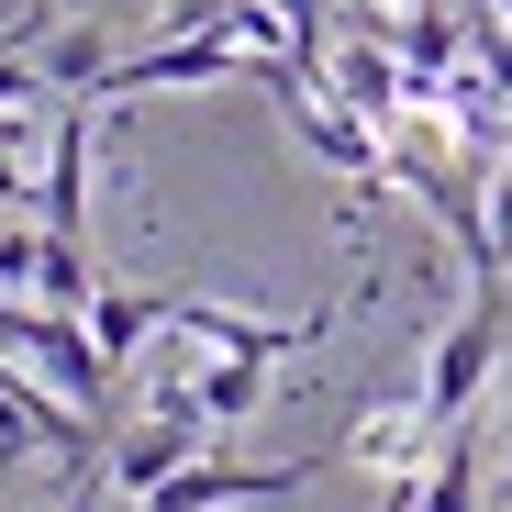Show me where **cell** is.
<instances>
[{"instance_id":"1","label":"cell","mask_w":512,"mask_h":512,"mask_svg":"<svg viewBox=\"0 0 512 512\" xmlns=\"http://www.w3.org/2000/svg\"><path fill=\"white\" fill-rule=\"evenodd\" d=\"M501 368H512V279H479V301L423 346V412H435V435L479 412V390Z\"/></svg>"},{"instance_id":"2","label":"cell","mask_w":512,"mask_h":512,"mask_svg":"<svg viewBox=\"0 0 512 512\" xmlns=\"http://www.w3.org/2000/svg\"><path fill=\"white\" fill-rule=\"evenodd\" d=\"M0 346H12L56 401H78V412L112 401V357H101L90 312H56V301H34V290H0Z\"/></svg>"},{"instance_id":"3","label":"cell","mask_w":512,"mask_h":512,"mask_svg":"<svg viewBox=\"0 0 512 512\" xmlns=\"http://www.w3.org/2000/svg\"><path fill=\"white\" fill-rule=\"evenodd\" d=\"M245 34L234 23H201V34H167V45H145V56H112V78H101V90L112 101H134V90H223V78H245ZM90 90V101H101Z\"/></svg>"},{"instance_id":"4","label":"cell","mask_w":512,"mask_h":512,"mask_svg":"<svg viewBox=\"0 0 512 512\" xmlns=\"http://www.w3.org/2000/svg\"><path fill=\"white\" fill-rule=\"evenodd\" d=\"M167 334H179V346H223V357H301V346H323V334H334V312L256 323V312H223V301L179 290V301H167Z\"/></svg>"},{"instance_id":"5","label":"cell","mask_w":512,"mask_h":512,"mask_svg":"<svg viewBox=\"0 0 512 512\" xmlns=\"http://www.w3.org/2000/svg\"><path fill=\"white\" fill-rule=\"evenodd\" d=\"M334 101H346L357 123H379V134H390V123L412 112V67H401L390 45H334Z\"/></svg>"},{"instance_id":"6","label":"cell","mask_w":512,"mask_h":512,"mask_svg":"<svg viewBox=\"0 0 512 512\" xmlns=\"http://www.w3.org/2000/svg\"><path fill=\"white\" fill-rule=\"evenodd\" d=\"M90 334H101V357H112V368H123V357H156V346H167V290H112V279H101Z\"/></svg>"},{"instance_id":"7","label":"cell","mask_w":512,"mask_h":512,"mask_svg":"<svg viewBox=\"0 0 512 512\" xmlns=\"http://www.w3.org/2000/svg\"><path fill=\"white\" fill-rule=\"evenodd\" d=\"M423 512H479V412L435 435V457H423Z\"/></svg>"},{"instance_id":"8","label":"cell","mask_w":512,"mask_h":512,"mask_svg":"<svg viewBox=\"0 0 512 512\" xmlns=\"http://www.w3.org/2000/svg\"><path fill=\"white\" fill-rule=\"evenodd\" d=\"M34 67H45L56 101H67V90H101V78H112V34H101V23H45V56H34Z\"/></svg>"},{"instance_id":"9","label":"cell","mask_w":512,"mask_h":512,"mask_svg":"<svg viewBox=\"0 0 512 512\" xmlns=\"http://www.w3.org/2000/svg\"><path fill=\"white\" fill-rule=\"evenodd\" d=\"M190 401L212 423H245L256 401H268V357H190Z\"/></svg>"},{"instance_id":"10","label":"cell","mask_w":512,"mask_h":512,"mask_svg":"<svg viewBox=\"0 0 512 512\" xmlns=\"http://www.w3.org/2000/svg\"><path fill=\"white\" fill-rule=\"evenodd\" d=\"M45 268V223H0V290H34Z\"/></svg>"},{"instance_id":"11","label":"cell","mask_w":512,"mask_h":512,"mask_svg":"<svg viewBox=\"0 0 512 512\" xmlns=\"http://www.w3.org/2000/svg\"><path fill=\"white\" fill-rule=\"evenodd\" d=\"M379 512H423V468H390V490H379Z\"/></svg>"},{"instance_id":"12","label":"cell","mask_w":512,"mask_h":512,"mask_svg":"<svg viewBox=\"0 0 512 512\" xmlns=\"http://www.w3.org/2000/svg\"><path fill=\"white\" fill-rule=\"evenodd\" d=\"M501 501H512V457H501Z\"/></svg>"},{"instance_id":"13","label":"cell","mask_w":512,"mask_h":512,"mask_svg":"<svg viewBox=\"0 0 512 512\" xmlns=\"http://www.w3.org/2000/svg\"><path fill=\"white\" fill-rule=\"evenodd\" d=\"M490 12H501V23H512V0H490Z\"/></svg>"},{"instance_id":"14","label":"cell","mask_w":512,"mask_h":512,"mask_svg":"<svg viewBox=\"0 0 512 512\" xmlns=\"http://www.w3.org/2000/svg\"><path fill=\"white\" fill-rule=\"evenodd\" d=\"M368 12H379V0H368Z\"/></svg>"}]
</instances>
